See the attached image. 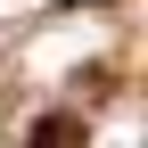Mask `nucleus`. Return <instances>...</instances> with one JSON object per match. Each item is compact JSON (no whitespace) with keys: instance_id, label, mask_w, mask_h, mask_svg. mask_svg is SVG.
<instances>
[{"instance_id":"1","label":"nucleus","mask_w":148,"mask_h":148,"mask_svg":"<svg viewBox=\"0 0 148 148\" xmlns=\"http://www.w3.org/2000/svg\"><path fill=\"white\" fill-rule=\"evenodd\" d=\"M33 148H82V115H41L33 123Z\"/></svg>"}]
</instances>
